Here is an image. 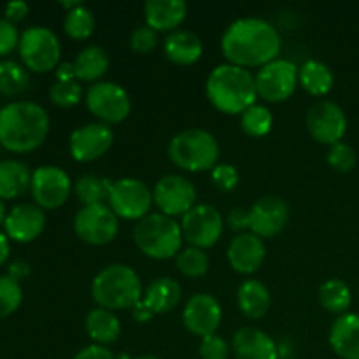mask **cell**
Returning a JSON list of instances; mask_svg holds the SVG:
<instances>
[{"instance_id":"18","label":"cell","mask_w":359,"mask_h":359,"mask_svg":"<svg viewBox=\"0 0 359 359\" xmlns=\"http://www.w3.org/2000/svg\"><path fill=\"white\" fill-rule=\"evenodd\" d=\"M249 214L252 233L259 238H269L284 230L290 219V207L280 196L265 195L252 203Z\"/></svg>"},{"instance_id":"43","label":"cell","mask_w":359,"mask_h":359,"mask_svg":"<svg viewBox=\"0 0 359 359\" xmlns=\"http://www.w3.org/2000/svg\"><path fill=\"white\" fill-rule=\"evenodd\" d=\"M20 37L16 25L7 18H0V56L9 55L20 44Z\"/></svg>"},{"instance_id":"46","label":"cell","mask_w":359,"mask_h":359,"mask_svg":"<svg viewBox=\"0 0 359 359\" xmlns=\"http://www.w3.org/2000/svg\"><path fill=\"white\" fill-rule=\"evenodd\" d=\"M28 11H30V6H28L25 0H13V2H7L6 7H4V13H6V18L9 21H21L27 18Z\"/></svg>"},{"instance_id":"2","label":"cell","mask_w":359,"mask_h":359,"mask_svg":"<svg viewBox=\"0 0 359 359\" xmlns=\"http://www.w3.org/2000/svg\"><path fill=\"white\" fill-rule=\"evenodd\" d=\"M49 132V116L42 105L28 100L11 102L0 109V144L14 153L41 146Z\"/></svg>"},{"instance_id":"37","label":"cell","mask_w":359,"mask_h":359,"mask_svg":"<svg viewBox=\"0 0 359 359\" xmlns=\"http://www.w3.org/2000/svg\"><path fill=\"white\" fill-rule=\"evenodd\" d=\"M21 300H23V291L20 283L11 279L9 276L0 277V319L9 318L13 312H16Z\"/></svg>"},{"instance_id":"5","label":"cell","mask_w":359,"mask_h":359,"mask_svg":"<svg viewBox=\"0 0 359 359\" xmlns=\"http://www.w3.org/2000/svg\"><path fill=\"white\" fill-rule=\"evenodd\" d=\"M168 156L188 172L212 170L219 158V142L203 128H188L175 133L168 144Z\"/></svg>"},{"instance_id":"40","label":"cell","mask_w":359,"mask_h":359,"mask_svg":"<svg viewBox=\"0 0 359 359\" xmlns=\"http://www.w3.org/2000/svg\"><path fill=\"white\" fill-rule=\"evenodd\" d=\"M158 46V32L147 25H140L130 35V48L135 53L146 55Z\"/></svg>"},{"instance_id":"17","label":"cell","mask_w":359,"mask_h":359,"mask_svg":"<svg viewBox=\"0 0 359 359\" xmlns=\"http://www.w3.org/2000/svg\"><path fill=\"white\" fill-rule=\"evenodd\" d=\"M221 318H223V311H221L219 302L209 293L193 294L186 302L184 311H182V323L188 332L202 339L216 335Z\"/></svg>"},{"instance_id":"33","label":"cell","mask_w":359,"mask_h":359,"mask_svg":"<svg viewBox=\"0 0 359 359\" xmlns=\"http://www.w3.org/2000/svg\"><path fill=\"white\" fill-rule=\"evenodd\" d=\"M30 76L14 60H0V93L16 97L28 90Z\"/></svg>"},{"instance_id":"49","label":"cell","mask_w":359,"mask_h":359,"mask_svg":"<svg viewBox=\"0 0 359 359\" xmlns=\"http://www.w3.org/2000/svg\"><path fill=\"white\" fill-rule=\"evenodd\" d=\"M28 276V265L25 262H16L11 265L9 269V277L14 280H20L23 277Z\"/></svg>"},{"instance_id":"26","label":"cell","mask_w":359,"mask_h":359,"mask_svg":"<svg viewBox=\"0 0 359 359\" xmlns=\"http://www.w3.org/2000/svg\"><path fill=\"white\" fill-rule=\"evenodd\" d=\"M270 302V291L262 280L249 279L238 286L237 304L245 318L262 319L269 312Z\"/></svg>"},{"instance_id":"29","label":"cell","mask_w":359,"mask_h":359,"mask_svg":"<svg viewBox=\"0 0 359 359\" xmlns=\"http://www.w3.org/2000/svg\"><path fill=\"white\" fill-rule=\"evenodd\" d=\"M298 83L302 84L305 91L316 97H323L328 91H332L335 84V76L332 69L325 62L319 60H307L304 65L298 69Z\"/></svg>"},{"instance_id":"1","label":"cell","mask_w":359,"mask_h":359,"mask_svg":"<svg viewBox=\"0 0 359 359\" xmlns=\"http://www.w3.org/2000/svg\"><path fill=\"white\" fill-rule=\"evenodd\" d=\"M280 34L270 21L249 16L231 21L221 37L228 63L238 67H263L279 58Z\"/></svg>"},{"instance_id":"38","label":"cell","mask_w":359,"mask_h":359,"mask_svg":"<svg viewBox=\"0 0 359 359\" xmlns=\"http://www.w3.org/2000/svg\"><path fill=\"white\" fill-rule=\"evenodd\" d=\"M49 98L58 107H74L83 98V88L77 81H56L49 90Z\"/></svg>"},{"instance_id":"15","label":"cell","mask_w":359,"mask_h":359,"mask_svg":"<svg viewBox=\"0 0 359 359\" xmlns=\"http://www.w3.org/2000/svg\"><path fill=\"white\" fill-rule=\"evenodd\" d=\"M72 189L69 174L55 165H42L32 174L30 191L41 209H58L67 202Z\"/></svg>"},{"instance_id":"27","label":"cell","mask_w":359,"mask_h":359,"mask_svg":"<svg viewBox=\"0 0 359 359\" xmlns=\"http://www.w3.org/2000/svg\"><path fill=\"white\" fill-rule=\"evenodd\" d=\"M84 328L90 339L98 346H109L114 344L121 335V323L116 318V314L107 309H93L88 312Z\"/></svg>"},{"instance_id":"34","label":"cell","mask_w":359,"mask_h":359,"mask_svg":"<svg viewBox=\"0 0 359 359\" xmlns=\"http://www.w3.org/2000/svg\"><path fill=\"white\" fill-rule=\"evenodd\" d=\"M95 14L90 7H86L84 4H79L74 9L67 11L65 20H63V28H65L67 35L77 41H84V39L90 37L95 32Z\"/></svg>"},{"instance_id":"31","label":"cell","mask_w":359,"mask_h":359,"mask_svg":"<svg viewBox=\"0 0 359 359\" xmlns=\"http://www.w3.org/2000/svg\"><path fill=\"white\" fill-rule=\"evenodd\" d=\"M111 179L100 177V175L86 174L81 175L76 181V195L79 202L86 205H98V203L109 202L112 188Z\"/></svg>"},{"instance_id":"32","label":"cell","mask_w":359,"mask_h":359,"mask_svg":"<svg viewBox=\"0 0 359 359\" xmlns=\"http://www.w3.org/2000/svg\"><path fill=\"white\" fill-rule=\"evenodd\" d=\"M353 302L349 286L340 279H328L319 287V304L332 314H346Z\"/></svg>"},{"instance_id":"21","label":"cell","mask_w":359,"mask_h":359,"mask_svg":"<svg viewBox=\"0 0 359 359\" xmlns=\"http://www.w3.org/2000/svg\"><path fill=\"white\" fill-rule=\"evenodd\" d=\"M265 242L255 233H241L228 245V262L238 273H255L265 262Z\"/></svg>"},{"instance_id":"47","label":"cell","mask_w":359,"mask_h":359,"mask_svg":"<svg viewBox=\"0 0 359 359\" xmlns=\"http://www.w3.org/2000/svg\"><path fill=\"white\" fill-rule=\"evenodd\" d=\"M55 76H56V81H76L77 74H76V67H74V62L60 63V65L55 69Z\"/></svg>"},{"instance_id":"6","label":"cell","mask_w":359,"mask_h":359,"mask_svg":"<svg viewBox=\"0 0 359 359\" xmlns=\"http://www.w3.org/2000/svg\"><path fill=\"white\" fill-rule=\"evenodd\" d=\"M181 224L175 223L174 217H168L161 212L147 214L137 221L133 228V241L135 245L146 256L154 259H167L177 256L182 242Z\"/></svg>"},{"instance_id":"11","label":"cell","mask_w":359,"mask_h":359,"mask_svg":"<svg viewBox=\"0 0 359 359\" xmlns=\"http://www.w3.org/2000/svg\"><path fill=\"white\" fill-rule=\"evenodd\" d=\"M255 81L259 97L266 102H283L297 90L298 67L286 58H276L259 67Z\"/></svg>"},{"instance_id":"23","label":"cell","mask_w":359,"mask_h":359,"mask_svg":"<svg viewBox=\"0 0 359 359\" xmlns=\"http://www.w3.org/2000/svg\"><path fill=\"white\" fill-rule=\"evenodd\" d=\"M330 346L342 359H359V314H342L333 323Z\"/></svg>"},{"instance_id":"48","label":"cell","mask_w":359,"mask_h":359,"mask_svg":"<svg viewBox=\"0 0 359 359\" xmlns=\"http://www.w3.org/2000/svg\"><path fill=\"white\" fill-rule=\"evenodd\" d=\"M132 316L137 323H147L153 319L154 314H153V311H151V309L147 307L142 300H140L139 304H135L132 307Z\"/></svg>"},{"instance_id":"28","label":"cell","mask_w":359,"mask_h":359,"mask_svg":"<svg viewBox=\"0 0 359 359\" xmlns=\"http://www.w3.org/2000/svg\"><path fill=\"white\" fill-rule=\"evenodd\" d=\"M32 184V172L20 160L0 161V198L11 200L23 195Z\"/></svg>"},{"instance_id":"16","label":"cell","mask_w":359,"mask_h":359,"mask_svg":"<svg viewBox=\"0 0 359 359\" xmlns=\"http://www.w3.org/2000/svg\"><path fill=\"white\" fill-rule=\"evenodd\" d=\"M114 142V132L102 121L88 123L70 133L69 151L76 161H93L104 156Z\"/></svg>"},{"instance_id":"10","label":"cell","mask_w":359,"mask_h":359,"mask_svg":"<svg viewBox=\"0 0 359 359\" xmlns=\"http://www.w3.org/2000/svg\"><path fill=\"white\" fill-rule=\"evenodd\" d=\"M74 231L86 244L105 245L118 235L119 219L107 203L86 205L74 217Z\"/></svg>"},{"instance_id":"7","label":"cell","mask_w":359,"mask_h":359,"mask_svg":"<svg viewBox=\"0 0 359 359\" xmlns=\"http://www.w3.org/2000/svg\"><path fill=\"white\" fill-rule=\"evenodd\" d=\"M18 48H20V56L23 63L34 72H49L60 65L62 46L51 28H25Z\"/></svg>"},{"instance_id":"42","label":"cell","mask_w":359,"mask_h":359,"mask_svg":"<svg viewBox=\"0 0 359 359\" xmlns=\"http://www.w3.org/2000/svg\"><path fill=\"white\" fill-rule=\"evenodd\" d=\"M198 353L202 359H226L230 347L219 335H209L202 339Z\"/></svg>"},{"instance_id":"19","label":"cell","mask_w":359,"mask_h":359,"mask_svg":"<svg viewBox=\"0 0 359 359\" xmlns=\"http://www.w3.org/2000/svg\"><path fill=\"white\" fill-rule=\"evenodd\" d=\"M4 226H6L7 237L27 244L42 233L46 226V214L41 207L34 203H20L7 212Z\"/></svg>"},{"instance_id":"13","label":"cell","mask_w":359,"mask_h":359,"mask_svg":"<svg viewBox=\"0 0 359 359\" xmlns=\"http://www.w3.org/2000/svg\"><path fill=\"white\" fill-rule=\"evenodd\" d=\"M154 205L161 210V214L168 217L184 216L188 210L196 205L195 184L188 177L179 174L163 175L154 184L153 189Z\"/></svg>"},{"instance_id":"20","label":"cell","mask_w":359,"mask_h":359,"mask_svg":"<svg viewBox=\"0 0 359 359\" xmlns=\"http://www.w3.org/2000/svg\"><path fill=\"white\" fill-rule=\"evenodd\" d=\"M231 351L237 359H279V346L269 333L244 326L231 339Z\"/></svg>"},{"instance_id":"25","label":"cell","mask_w":359,"mask_h":359,"mask_svg":"<svg viewBox=\"0 0 359 359\" xmlns=\"http://www.w3.org/2000/svg\"><path fill=\"white\" fill-rule=\"evenodd\" d=\"M181 297L182 290L177 280L170 277H160L147 286L142 302L153 311V314H163L174 311L181 302Z\"/></svg>"},{"instance_id":"8","label":"cell","mask_w":359,"mask_h":359,"mask_svg":"<svg viewBox=\"0 0 359 359\" xmlns=\"http://www.w3.org/2000/svg\"><path fill=\"white\" fill-rule=\"evenodd\" d=\"M86 105L91 114L102 119L105 125L125 121L132 111L128 91L112 81H98L91 84L86 91Z\"/></svg>"},{"instance_id":"44","label":"cell","mask_w":359,"mask_h":359,"mask_svg":"<svg viewBox=\"0 0 359 359\" xmlns=\"http://www.w3.org/2000/svg\"><path fill=\"white\" fill-rule=\"evenodd\" d=\"M226 223L233 231H244L248 230V228H251V214H249V209H244V207H233V209L228 212Z\"/></svg>"},{"instance_id":"45","label":"cell","mask_w":359,"mask_h":359,"mask_svg":"<svg viewBox=\"0 0 359 359\" xmlns=\"http://www.w3.org/2000/svg\"><path fill=\"white\" fill-rule=\"evenodd\" d=\"M74 359H116V356L105 346L91 344V346L83 347Z\"/></svg>"},{"instance_id":"24","label":"cell","mask_w":359,"mask_h":359,"mask_svg":"<svg viewBox=\"0 0 359 359\" xmlns=\"http://www.w3.org/2000/svg\"><path fill=\"white\" fill-rule=\"evenodd\" d=\"M163 51L170 62L177 65H191L198 62L202 56L203 44L195 32L177 28L167 35L163 42Z\"/></svg>"},{"instance_id":"36","label":"cell","mask_w":359,"mask_h":359,"mask_svg":"<svg viewBox=\"0 0 359 359\" xmlns=\"http://www.w3.org/2000/svg\"><path fill=\"white\" fill-rule=\"evenodd\" d=\"M175 265L182 276L202 277L209 270V256L203 249L189 245V248L179 251V255L175 256Z\"/></svg>"},{"instance_id":"35","label":"cell","mask_w":359,"mask_h":359,"mask_svg":"<svg viewBox=\"0 0 359 359\" xmlns=\"http://www.w3.org/2000/svg\"><path fill=\"white\" fill-rule=\"evenodd\" d=\"M273 116L265 105H251L241 114V126L248 135L263 137L272 130Z\"/></svg>"},{"instance_id":"12","label":"cell","mask_w":359,"mask_h":359,"mask_svg":"<svg viewBox=\"0 0 359 359\" xmlns=\"http://www.w3.org/2000/svg\"><path fill=\"white\" fill-rule=\"evenodd\" d=\"M181 231L193 248H212L223 235V216L216 207L196 203L182 216Z\"/></svg>"},{"instance_id":"4","label":"cell","mask_w":359,"mask_h":359,"mask_svg":"<svg viewBox=\"0 0 359 359\" xmlns=\"http://www.w3.org/2000/svg\"><path fill=\"white\" fill-rule=\"evenodd\" d=\"M91 297L98 307L107 311L132 309L142 300V283L132 266L114 263L95 276L91 283Z\"/></svg>"},{"instance_id":"53","label":"cell","mask_w":359,"mask_h":359,"mask_svg":"<svg viewBox=\"0 0 359 359\" xmlns=\"http://www.w3.org/2000/svg\"><path fill=\"white\" fill-rule=\"evenodd\" d=\"M116 359H130L128 354H119V356H116Z\"/></svg>"},{"instance_id":"41","label":"cell","mask_w":359,"mask_h":359,"mask_svg":"<svg viewBox=\"0 0 359 359\" xmlns=\"http://www.w3.org/2000/svg\"><path fill=\"white\" fill-rule=\"evenodd\" d=\"M210 179L219 191H231L238 184V170L231 163H217L210 170Z\"/></svg>"},{"instance_id":"3","label":"cell","mask_w":359,"mask_h":359,"mask_svg":"<svg viewBox=\"0 0 359 359\" xmlns=\"http://www.w3.org/2000/svg\"><path fill=\"white\" fill-rule=\"evenodd\" d=\"M205 93L210 104L224 114H242L255 105L258 91L251 70L233 63L214 67L205 83Z\"/></svg>"},{"instance_id":"52","label":"cell","mask_w":359,"mask_h":359,"mask_svg":"<svg viewBox=\"0 0 359 359\" xmlns=\"http://www.w3.org/2000/svg\"><path fill=\"white\" fill-rule=\"evenodd\" d=\"M135 359H160V358L153 356V354H144V356H139V358H135Z\"/></svg>"},{"instance_id":"30","label":"cell","mask_w":359,"mask_h":359,"mask_svg":"<svg viewBox=\"0 0 359 359\" xmlns=\"http://www.w3.org/2000/svg\"><path fill=\"white\" fill-rule=\"evenodd\" d=\"M109 63H111V60H109L107 51L104 48L95 44L86 46L77 53L76 60H74L77 79L98 83V79L107 72Z\"/></svg>"},{"instance_id":"50","label":"cell","mask_w":359,"mask_h":359,"mask_svg":"<svg viewBox=\"0 0 359 359\" xmlns=\"http://www.w3.org/2000/svg\"><path fill=\"white\" fill-rule=\"evenodd\" d=\"M9 238H7L6 233L0 231V266H2L4 263H6V259L9 258Z\"/></svg>"},{"instance_id":"14","label":"cell","mask_w":359,"mask_h":359,"mask_svg":"<svg viewBox=\"0 0 359 359\" xmlns=\"http://www.w3.org/2000/svg\"><path fill=\"white\" fill-rule=\"evenodd\" d=\"M307 130L312 139L333 146L342 142L347 132V116L339 104L332 100H319L307 111Z\"/></svg>"},{"instance_id":"9","label":"cell","mask_w":359,"mask_h":359,"mask_svg":"<svg viewBox=\"0 0 359 359\" xmlns=\"http://www.w3.org/2000/svg\"><path fill=\"white\" fill-rule=\"evenodd\" d=\"M153 203V191L140 179L123 177L112 182L109 207L118 217L140 221L149 214Z\"/></svg>"},{"instance_id":"22","label":"cell","mask_w":359,"mask_h":359,"mask_svg":"<svg viewBox=\"0 0 359 359\" xmlns=\"http://www.w3.org/2000/svg\"><path fill=\"white\" fill-rule=\"evenodd\" d=\"M146 25L156 32H174L184 21L188 6L184 0H147L144 4Z\"/></svg>"},{"instance_id":"51","label":"cell","mask_w":359,"mask_h":359,"mask_svg":"<svg viewBox=\"0 0 359 359\" xmlns=\"http://www.w3.org/2000/svg\"><path fill=\"white\" fill-rule=\"evenodd\" d=\"M6 217H7V214H6V205H4V200L0 198V224H2L4 221H6Z\"/></svg>"},{"instance_id":"39","label":"cell","mask_w":359,"mask_h":359,"mask_svg":"<svg viewBox=\"0 0 359 359\" xmlns=\"http://www.w3.org/2000/svg\"><path fill=\"white\" fill-rule=\"evenodd\" d=\"M326 160H328L330 167L335 168L337 172H351L356 167L358 156L353 146L346 142H337L330 146Z\"/></svg>"}]
</instances>
